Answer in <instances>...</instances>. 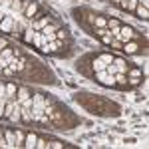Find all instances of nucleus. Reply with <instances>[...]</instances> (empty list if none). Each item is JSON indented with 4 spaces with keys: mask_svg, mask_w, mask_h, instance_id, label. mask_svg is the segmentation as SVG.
<instances>
[{
    "mask_svg": "<svg viewBox=\"0 0 149 149\" xmlns=\"http://www.w3.org/2000/svg\"><path fill=\"white\" fill-rule=\"evenodd\" d=\"M95 84H100V86H105V88H115V80L113 76L107 72V70H100V72H93L92 76H90Z\"/></svg>",
    "mask_w": 149,
    "mask_h": 149,
    "instance_id": "nucleus-1",
    "label": "nucleus"
},
{
    "mask_svg": "<svg viewBox=\"0 0 149 149\" xmlns=\"http://www.w3.org/2000/svg\"><path fill=\"white\" fill-rule=\"evenodd\" d=\"M121 46H123L121 50L125 52L127 56H141V54H145V52H147V50H145V44L141 46L137 40H127V42H123Z\"/></svg>",
    "mask_w": 149,
    "mask_h": 149,
    "instance_id": "nucleus-2",
    "label": "nucleus"
},
{
    "mask_svg": "<svg viewBox=\"0 0 149 149\" xmlns=\"http://www.w3.org/2000/svg\"><path fill=\"white\" fill-rule=\"evenodd\" d=\"M141 36L137 34V30L135 28H131V26H123L121 24V28H119V34H117V38H115V42H127V40H139Z\"/></svg>",
    "mask_w": 149,
    "mask_h": 149,
    "instance_id": "nucleus-3",
    "label": "nucleus"
},
{
    "mask_svg": "<svg viewBox=\"0 0 149 149\" xmlns=\"http://www.w3.org/2000/svg\"><path fill=\"white\" fill-rule=\"evenodd\" d=\"M22 16H24V20H28V22H30V20H34V18H40V4L34 2V0H30Z\"/></svg>",
    "mask_w": 149,
    "mask_h": 149,
    "instance_id": "nucleus-4",
    "label": "nucleus"
},
{
    "mask_svg": "<svg viewBox=\"0 0 149 149\" xmlns=\"http://www.w3.org/2000/svg\"><path fill=\"white\" fill-rule=\"evenodd\" d=\"M20 121H24V123H34V111H32V107L20 103Z\"/></svg>",
    "mask_w": 149,
    "mask_h": 149,
    "instance_id": "nucleus-5",
    "label": "nucleus"
},
{
    "mask_svg": "<svg viewBox=\"0 0 149 149\" xmlns=\"http://www.w3.org/2000/svg\"><path fill=\"white\" fill-rule=\"evenodd\" d=\"M12 26H14V16H4V18L0 20V32H2V34H10Z\"/></svg>",
    "mask_w": 149,
    "mask_h": 149,
    "instance_id": "nucleus-6",
    "label": "nucleus"
},
{
    "mask_svg": "<svg viewBox=\"0 0 149 149\" xmlns=\"http://www.w3.org/2000/svg\"><path fill=\"white\" fill-rule=\"evenodd\" d=\"M28 97H32L30 88H26V86H18V92H16V102L22 103L24 100H28Z\"/></svg>",
    "mask_w": 149,
    "mask_h": 149,
    "instance_id": "nucleus-7",
    "label": "nucleus"
},
{
    "mask_svg": "<svg viewBox=\"0 0 149 149\" xmlns=\"http://www.w3.org/2000/svg\"><path fill=\"white\" fill-rule=\"evenodd\" d=\"M46 42H48V40H46V36H44V32H42V30H38V32H36V30H34L32 46H34V48H40V50H42V46H44Z\"/></svg>",
    "mask_w": 149,
    "mask_h": 149,
    "instance_id": "nucleus-8",
    "label": "nucleus"
},
{
    "mask_svg": "<svg viewBox=\"0 0 149 149\" xmlns=\"http://www.w3.org/2000/svg\"><path fill=\"white\" fill-rule=\"evenodd\" d=\"M113 66H115V72H119V74H125L127 68H129V62H125L123 58H115V56H113Z\"/></svg>",
    "mask_w": 149,
    "mask_h": 149,
    "instance_id": "nucleus-9",
    "label": "nucleus"
},
{
    "mask_svg": "<svg viewBox=\"0 0 149 149\" xmlns=\"http://www.w3.org/2000/svg\"><path fill=\"white\" fill-rule=\"evenodd\" d=\"M135 14H137V18H141V20H147L149 18V12H147V6L145 4H141V2H137V6H135Z\"/></svg>",
    "mask_w": 149,
    "mask_h": 149,
    "instance_id": "nucleus-10",
    "label": "nucleus"
},
{
    "mask_svg": "<svg viewBox=\"0 0 149 149\" xmlns=\"http://www.w3.org/2000/svg\"><path fill=\"white\" fill-rule=\"evenodd\" d=\"M36 141H38V135H36V133H26V137H24V145H22V147L34 149V147H36Z\"/></svg>",
    "mask_w": 149,
    "mask_h": 149,
    "instance_id": "nucleus-11",
    "label": "nucleus"
},
{
    "mask_svg": "<svg viewBox=\"0 0 149 149\" xmlns=\"http://www.w3.org/2000/svg\"><path fill=\"white\" fill-rule=\"evenodd\" d=\"M16 92H18V84L6 81V97H16Z\"/></svg>",
    "mask_w": 149,
    "mask_h": 149,
    "instance_id": "nucleus-12",
    "label": "nucleus"
},
{
    "mask_svg": "<svg viewBox=\"0 0 149 149\" xmlns=\"http://www.w3.org/2000/svg\"><path fill=\"white\" fill-rule=\"evenodd\" d=\"M14 135H16V147H22L26 133H24V131H18V129H14Z\"/></svg>",
    "mask_w": 149,
    "mask_h": 149,
    "instance_id": "nucleus-13",
    "label": "nucleus"
},
{
    "mask_svg": "<svg viewBox=\"0 0 149 149\" xmlns=\"http://www.w3.org/2000/svg\"><path fill=\"white\" fill-rule=\"evenodd\" d=\"M0 58H6V60H12L14 58V50H12L10 46H6L2 52H0Z\"/></svg>",
    "mask_w": 149,
    "mask_h": 149,
    "instance_id": "nucleus-14",
    "label": "nucleus"
},
{
    "mask_svg": "<svg viewBox=\"0 0 149 149\" xmlns=\"http://www.w3.org/2000/svg\"><path fill=\"white\" fill-rule=\"evenodd\" d=\"M66 38H68V30L58 28V30H56V40H66Z\"/></svg>",
    "mask_w": 149,
    "mask_h": 149,
    "instance_id": "nucleus-15",
    "label": "nucleus"
},
{
    "mask_svg": "<svg viewBox=\"0 0 149 149\" xmlns=\"http://www.w3.org/2000/svg\"><path fill=\"white\" fill-rule=\"evenodd\" d=\"M36 147H40V149H48V147H50V143H48V141H44V139H40V137H38V141H36Z\"/></svg>",
    "mask_w": 149,
    "mask_h": 149,
    "instance_id": "nucleus-16",
    "label": "nucleus"
},
{
    "mask_svg": "<svg viewBox=\"0 0 149 149\" xmlns=\"http://www.w3.org/2000/svg\"><path fill=\"white\" fill-rule=\"evenodd\" d=\"M4 48H6V40H0V52H2Z\"/></svg>",
    "mask_w": 149,
    "mask_h": 149,
    "instance_id": "nucleus-17",
    "label": "nucleus"
},
{
    "mask_svg": "<svg viewBox=\"0 0 149 149\" xmlns=\"http://www.w3.org/2000/svg\"><path fill=\"white\" fill-rule=\"evenodd\" d=\"M2 18H4V14H2V10H0V20H2Z\"/></svg>",
    "mask_w": 149,
    "mask_h": 149,
    "instance_id": "nucleus-18",
    "label": "nucleus"
}]
</instances>
